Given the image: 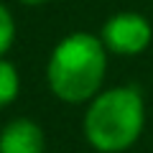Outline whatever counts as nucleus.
<instances>
[{
  "label": "nucleus",
  "mask_w": 153,
  "mask_h": 153,
  "mask_svg": "<svg viewBox=\"0 0 153 153\" xmlns=\"http://www.w3.org/2000/svg\"><path fill=\"white\" fill-rule=\"evenodd\" d=\"M107 74V49L89 31L66 33L51 49L46 61V84L56 100L84 105L102 92Z\"/></svg>",
  "instance_id": "f257e3e1"
},
{
  "label": "nucleus",
  "mask_w": 153,
  "mask_h": 153,
  "mask_svg": "<svg viewBox=\"0 0 153 153\" xmlns=\"http://www.w3.org/2000/svg\"><path fill=\"white\" fill-rule=\"evenodd\" d=\"M146 128V100L135 84L107 87L87 102L82 117L84 140L97 153H125Z\"/></svg>",
  "instance_id": "f03ea898"
},
{
  "label": "nucleus",
  "mask_w": 153,
  "mask_h": 153,
  "mask_svg": "<svg viewBox=\"0 0 153 153\" xmlns=\"http://www.w3.org/2000/svg\"><path fill=\"white\" fill-rule=\"evenodd\" d=\"M100 38H102L107 54L117 56H138L151 46L153 41V26L146 16L133 10H123L110 16L100 28Z\"/></svg>",
  "instance_id": "7ed1b4c3"
},
{
  "label": "nucleus",
  "mask_w": 153,
  "mask_h": 153,
  "mask_svg": "<svg viewBox=\"0 0 153 153\" xmlns=\"http://www.w3.org/2000/svg\"><path fill=\"white\" fill-rule=\"evenodd\" d=\"M44 128L31 117H13L0 130V153H44Z\"/></svg>",
  "instance_id": "20e7f679"
},
{
  "label": "nucleus",
  "mask_w": 153,
  "mask_h": 153,
  "mask_svg": "<svg viewBox=\"0 0 153 153\" xmlns=\"http://www.w3.org/2000/svg\"><path fill=\"white\" fill-rule=\"evenodd\" d=\"M21 94V74L16 64L8 59H0V110L13 105Z\"/></svg>",
  "instance_id": "39448f33"
},
{
  "label": "nucleus",
  "mask_w": 153,
  "mask_h": 153,
  "mask_svg": "<svg viewBox=\"0 0 153 153\" xmlns=\"http://www.w3.org/2000/svg\"><path fill=\"white\" fill-rule=\"evenodd\" d=\"M16 36H18L16 18H13L10 8H8L5 3H0V59H5V54L13 49Z\"/></svg>",
  "instance_id": "423d86ee"
},
{
  "label": "nucleus",
  "mask_w": 153,
  "mask_h": 153,
  "mask_svg": "<svg viewBox=\"0 0 153 153\" xmlns=\"http://www.w3.org/2000/svg\"><path fill=\"white\" fill-rule=\"evenodd\" d=\"M23 5H46V3H54V0H18Z\"/></svg>",
  "instance_id": "0eeeda50"
}]
</instances>
